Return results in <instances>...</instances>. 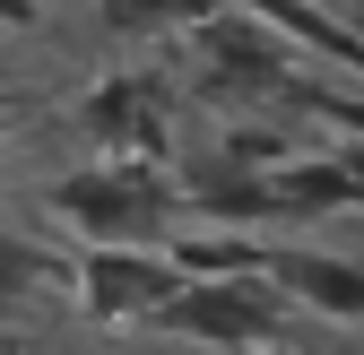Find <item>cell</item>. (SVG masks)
<instances>
[{
    "mask_svg": "<svg viewBox=\"0 0 364 355\" xmlns=\"http://www.w3.org/2000/svg\"><path fill=\"white\" fill-rule=\"evenodd\" d=\"M43 208L87 243H165L173 226V165H70Z\"/></svg>",
    "mask_w": 364,
    "mask_h": 355,
    "instance_id": "6da1fadb",
    "label": "cell"
},
{
    "mask_svg": "<svg viewBox=\"0 0 364 355\" xmlns=\"http://www.w3.org/2000/svg\"><path fill=\"white\" fill-rule=\"evenodd\" d=\"M156 329L200 338V346H217V355H252V346H269V338L295 329V303L269 286V278H182V286L165 295Z\"/></svg>",
    "mask_w": 364,
    "mask_h": 355,
    "instance_id": "7a4b0ae2",
    "label": "cell"
},
{
    "mask_svg": "<svg viewBox=\"0 0 364 355\" xmlns=\"http://www.w3.org/2000/svg\"><path fill=\"white\" fill-rule=\"evenodd\" d=\"M173 286H182V269H173L165 243H87V251L70 260V303H78L96 329L156 321Z\"/></svg>",
    "mask_w": 364,
    "mask_h": 355,
    "instance_id": "3957f363",
    "label": "cell"
},
{
    "mask_svg": "<svg viewBox=\"0 0 364 355\" xmlns=\"http://www.w3.org/2000/svg\"><path fill=\"white\" fill-rule=\"evenodd\" d=\"M269 286H278L295 312L312 321H338V329H364V260H338V251H287L269 243Z\"/></svg>",
    "mask_w": 364,
    "mask_h": 355,
    "instance_id": "277c9868",
    "label": "cell"
},
{
    "mask_svg": "<svg viewBox=\"0 0 364 355\" xmlns=\"http://www.w3.org/2000/svg\"><path fill=\"white\" fill-rule=\"evenodd\" d=\"M87 9L113 43H148V35H191L217 0H87Z\"/></svg>",
    "mask_w": 364,
    "mask_h": 355,
    "instance_id": "5b68a950",
    "label": "cell"
},
{
    "mask_svg": "<svg viewBox=\"0 0 364 355\" xmlns=\"http://www.w3.org/2000/svg\"><path fill=\"white\" fill-rule=\"evenodd\" d=\"M43 26V0H0V35H35Z\"/></svg>",
    "mask_w": 364,
    "mask_h": 355,
    "instance_id": "8992f818",
    "label": "cell"
},
{
    "mask_svg": "<svg viewBox=\"0 0 364 355\" xmlns=\"http://www.w3.org/2000/svg\"><path fill=\"white\" fill-rule=\"evenodd\" d=\"M0 121H9V87H0Z\"/></svg>",
    "mask_w": 364,
    "mask_h": 355,
    "instance_id": "52a82bcc",
    "label": "cell"
}]
</instances>
